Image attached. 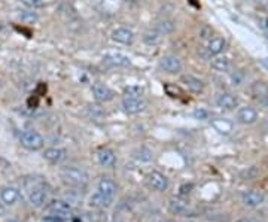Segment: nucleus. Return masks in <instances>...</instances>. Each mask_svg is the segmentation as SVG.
<instances>
[{"label": "nucleus", "instance_id": "f257e3e1", "mask_svg": "<svg viewBox=\"0 0 268 222\" xmlns=\"http://www.w3.org/2000/svg\"><path fill=\"white\" fill-rule=\"evenodd\" d=\"M60 176L63 179L64 184L70 185V186H75V188H84L88 185L89 182V176L84 168L79 167H63L60 171Z\"/></svg>", "mask_w": 268, "mask_h": 222}, {"label": "nucleus", "instance_id": "f03ea898", "mask_svg": "<svg viewBox=\"0 0 268 222\" xmlns=\"http://www.w3.org/2000/svg\"><path fill=\"white\" fill-rule=\"evenodd\" d=\"M19 142L21 145L29 151H39L45 145V139L42 137L40 133L35 130H26L19 134Z\"/></svg>", "mask_w": 268, "mask_h": 222}, {"label": "nucleus", "instance_id": "7ed1b4c3", "mask_svg": "<svg viewBox=\"0 0 268 222\" xmlns=\"http://www.w3.org/2000/svg\"><path fill=\"white\" fill-rule=\"evenodd\" d=\"M146 106H148V103L142 97H124L123 102H121V108L128 115H137L143 112Z\"/></svg>", "mask_w": 268, "mask_h": 222}, {"label": "nucleus", "instance_id": "20e7f679", "mask_svg": "<svg viewBox=\"0 0 268 222\" xmlns=\"http://www.w3.org/2000/svg\"><path fill=\"white\" fill-rule=\"evenodd\" d=\"M91 92H92V97L95 98V102H99V103H107L113 100V97H115V91L102 82L92 84Z\"/></svg>", "mask_w": 268, "mask_h": 222}, {"label": "nucleus", "instance_id": "39448f33", "mask_svg": "<svg viewBox=\"0 0 268 222\" xmlns=\"http://www.w3.org/2000/svg\"><path fill=\"white\" fill-rule=\"evenodd\" d=\"M264 202H265V195H264L261 191L249 189V191H245V192L241 194V203H243V206H245V207L256 209V207H259Z\"/></svg>", "mask_w": 268, "mask_h": 222}, {"label": "nucleus", "instance_id": "423d86ee", "mask_svg": "<svg viewBox=\"0 0 268 222\" xmlns=\"http://www.w3.org/2000/svg\"><path fill=\"white\" fill-rule=\"evenodd\" d=\"M29 200H30L32 206H35V207H42L46 203L48 194H46V191H45V188L42 186L40 182L35 181V185L29 191Z\"/></svg>", "mask_w": 268, "mask_h": 222}, {"label": "nucleus", "instance_id": "0eeeda50", "mask_svg": "<svg viewBox=\"0 0 268 222\" xmlns=\"http://www.w3.org/2000/svg\"><path fill=\"white\" fill-rule=\"evenodd\" d=\"M235 119L243 126H250L258 121V112L252 106H241L235 112Z\"/></svg>", "mask_w": 268, "mask_h": 222}, {"label": "nucleus", "instance_id": "6e6552de", "mask_svg": "<svg viewBox=\"0 0 268 222\" xmlns=\"http://www.w3.org/2000/svg\"><path fill=\"white\" fill-rule=\"evenodd\" d=\"M160 67L165 72L170 73V75H178V73L182 72V61L179 57L176 56H164L160 60Z\"/></svg>", "mask_w": 268, "mask_h": 222}, {"label": "nucleus", "instance_id": "1a4fd4ad", "mask_svg": "<svg viewBox=\"0 0 268 222\" xmlns=\"http://www.w3.org/2000/svg\"><path fill=\"white\" fill-rule=\"evenodd\" d=\"M146 182H148V185L155 189V191H160V192H164L168 189V179L160 173V171H149L148 176H146Z\"/></svg>", "mask_w": 268, "mask_h": 222}, {"label": "nucleus", "instance_id": "9d476101", "mask_svg": "<svg viewBox=\"0 0 268 222\" xmlns=\"http://www.w3.org/2000/svg\"><path fill=\"white\" fill-rule=\"evenodd\" d=\"M250 94L259 105L268 106V87L262 81H255L250 85Z\"/></svg>", "mask_w": 268, "mask_h": 222}, {"label": "nucleus", "instance_id": "9b49d317", "mask_svg": "<svg viewBox=\"0 0 268 222\" xmlns=\"http://www.w3.org/2000/svg\"><path fill=\"white\" fill-rule=\"evenodd\" d=\"M216 106L224 111H234L238 106V98L231 92H221L216 97Z\"/></svg>", "mask_w": 268, "mask_h": 222}, {"label": "nucleus", "instance_id": "f8f14e48", "mask_svg": "<svg viewBox=\"0 0 268 222\" xmlns=\"http://www.w3.org/2000/svg\"><path fill=\"white\" fill-rule=\"evenodd\" d=\"M227 48V40L222 37V36H214V37H210L209 42H207V56L210 57H216V56H221Z\"/></svg>", "mask_w": 268, "mask_h": 222}, {"label": "nucleus", "instance_id": "ddd939ff", "mask_svg": "<svg viewBox=\"0 0 268 222\" xmlns=\"http://www.w3.org/2000/svg\"><path fill=\"white\" fill-rule=\"evenodd\" d=\"M134 33L133 30L127 29V27H118L112 32V40L123 43V45H131L134 42Z\"/></svg>", "mask_w": 268, "mask_h": 222}, {"label": "nucleus", "instance_id": "4468645a", "mask_svg": "<svg viewBox=\"0 0 268 222\" xmlns=\"http://www.w3.org/2000/svg\"><path fill=\"white\" fill-rule=\"evenodd\" d=\"M105 63L113 66V67H127L131 64V60L128 56L125 54H121V53H110V54H106L103 57Z\"/></svg>", "mask_w": 268, "mask_h": 222}, {"label": "nucleus", "instance_id": "2eb2a0df", "mask_svg": "<svg viewBox=\"0 0 268 222\" xmlns=\"http://www.w3.org/2000/svg\"><path fill=\"white\" fill-rule=\"evenodd\" d=\"M97 161H99L100 166L103 167H113L115 163H116V157H115V152L109 148H102V149L97 151Z\"/></svg>", "mask_w": 268, "mask_h": 222}, {"label": "nucleus", "instance_id": "dca6fc26", "mask_svg": "<svg viewBox=\"0 0 268 222\" xmlns=\"http://www.w3.org/2000/svg\"><path fill=\"white\" fill-rule=\"evenodd\" d=\"M89 203L91 206L94 207H100V209H106V207H110L112 203H113V197H109L100 191H97L91 195V199H89Z\"/></svg>", "mask_w": 268, "mask_h": 222}, {"label": "nucleus", "instance_id": "f3484780", "mask_svg": "<svg viewBox=\"0 0 268 222\" xmlns=\"http://www.w3.org/2000/svg\"><path fill=\"white\" fill-rule=\"evenodd\" d=\"M0 199L8 206H14L19 199V191L14 186H5L0 189Z\"/></svg>", "mask_w": 268, "mask_h": 222}, {"label": "nucleus", "instance_id": "a211bd4d", "mask_svg": "<svg viewBox=\"0 0 268 222\" xmlns=\"http://www.w3.org/2000/svg\"><path fill=\"white\" fill-rule=\"evenodd\" d=\"M43 158L53 164H57L66 158V149H63V148H48L43 152Z\"/></svg>", "mask_w": 268, "mask_h": 222}, {"label": "nucleus", "instance_id": "6ab92c4d", "mask_svg": "<svg viewBox=\"0 0 268 222\" xmlns=\"http://www.w3.org/2000/svg\"><path fill=\"white\" fill-rule=\"evenodd\" d=\"M212 127L221 134H230L234 130V124L227 118H214L212 119Z\"/></svg>", "mask_w": 268, "mask_h": 222}, {"label": "nucleus", "instance_id": "aec40b11", "mask_svg": "<svg viewBox=\"0 0 268 222\" xmlns=\"http://www.w3.org/2000/svg\"><path fill=\"white\" fill-rule=\"evenodd\" d=\"M168 210L175 213V215H182V216H188L189 213V204L180 199H172L168 202Z\"/></svg>", "mask_w": 268, "mask_h": 222}, {"label": "nucleus", "instance_id": "412c9836", "mask_svg": "<svg viewBox=\"0 0 268 222\" xmlns=\"http://www.w3.org/2000/svg\"><path fill=\"white\" fill-rule=\"evenodd\" d=\"M182 82L188 87V90H191L192 92H201L204 90V82L197 78V76H194V75H183L182 76Z\"/></svg>", "mask_w": 268, "mask_h": 222}, {"label": "nucleus", "instance_id": "4be33fe9", "mask_svg": "<svg viewBox=\"0 0 268 222\" xmlns=\"http://www.w3.org/2000/svg\"><path fill=\"white\" fill-rule=\"evenodd\" d=\"M97 188H99L100 192H103V194H106L109 197H113V199H115V195L118 192V185L112 179H109V178H102L99 181V185H97Z\"/></svg>", "mask_w": 268, "mask_h": 222}, {"label": "nucleus", "instance_id": "5701e85b", "mask_svg": "<svg viewBox=\"0 0 268 222\" xmlns=\"http://www.w3.org/2000/svg\"><path fill=\"white\" fill-rule=\"evenodd\" d=\"M48 210L53 212L54 215L66 216L67 213H70L71 206H70V203H67V202H64V200H54L50 206H48Z\"/></svg>", "mask_w": 268, "mask_h": 222}, {"label": "nucleus", "instance_id": "b1692460", "mask_svg": "<svg viewBox=\"0 0 268 222\" xmlns=\"http://www.w3.org/2000/svg\"><path fill=\"white\" fill-rule=\"evenodd\" d=\"M210 67L216 72H228L231 67V60L225 56H216L210 61Z\"/></svg>", "mask_w": 268, "mask_h": 222}, {"label": "nucleus", "instance_id": "393cba45", "mask_svg": "<svg viewBox=\"0 0 268 222\" xmlns=\"http://www.w3.org/2000/svg\"><path fill=\"white\" fill-rule=\"evenodd\" d=\"M155 29L162 35V36H167V35H172L175 30H176V22L170 18H164V19H160L157 24H155Z\"/></svg>", "mask_w": 268, "mask_h": 222}, {"label": "nucleus", "instance_id": "a878e982", "mask_svg": "<svg viewBox=\"0 0 268 222\" xmlns=\"http://www.w3.org/2000/svg\"><path fill=\"white\" fill-rule=\"evenodd\" d=\"M143 42L144 43H148V45H158L161 40H162V35L154 27V29H151V30H146L144 33H143Z\"/></svg>", "mask_w": 268, "mask_h": 222}, {"label": "nucleus", "instance_id": "bb28decb", "mask_svg": "<svg viewBox=\"0 0 268 222\" xmlns=\"http://www.w3.org/2000/svg\"><path fill=\"white\" fill-rule=\"evenodd\" d=\"M133 157H134L137 161H140V163H149V161H152V158H154V152H152L151 149H148V148L142 146V148H139V149H136V151L133 152Z\"/></svg>", "mask_w": 268, "mask_h": 222}, {"label": "nucleus", "instance_id": "cd10ccee", "mask_svg": "<svg viewBox=\"0 0 268 222\" xmlns=\"http://www.w3.org/2000/svg\"><path fill=\"white\" fill-rule=\"evenodd\" d=\"M88 112H89V118L92 121H97V122H100V121H103L106 118V112L102 108H99V106L88 108Z\"/></svg>", "mask_w": 268, "mask_h": 222}, {"label": "nucleus", "instance_id": "c85d7f7f", "mask_svg": "<svg viewBox=\"0 0 268 222\" xmlns=\"http://www.w3.org/2000/svg\"><path fill=\"white\" fill-rule=\"evenodd\" d=\"M125 97H142L143 95V88L140 85H128L124 88Z\"/></svg>", "mask_w": 268, "mask_h": 222}, {"label": "nucleus", "instance_id": "c756f323", "mask_svg": "<svg viewBox=\"0 0 268 222\" xmlns=\"http://www.w3.org/2000/svg\"><path fill=\"white\" fill-rule=\"evenodd\" d=\"M231 81H232V85L234 87H238V85H241L243 84V81H245V75H243L241 72H232L231 73Z\"/></svg>", "mask_w": 268, "mask_h": 222}, {"label": "nucleus", "instance_id": "7c9ffc66", "mask_svg": "<svg viewBox=\"0 0 268 222\" xmlns=\"http://www.w3.org/2000/svg\"><path fill=\"white\" fill-rule=\"evenodd\" d=\"M192 116L196 119H198V121H206V119H209V112L206 109L198 108V109H196L192 112Z\"/></svg>", "mask_w": 268, "mask_h": 222}, {"label": "nucleus", "instance_id": "2f4dec72", "mask_svg": "<svg viewBox=\"0 0 268 222\" xmlns=\"http://www.w3.org/2000/svg\"><path fill=\"white\" fill-rule=\"evenodd\" d=\"M19 2L27 8H36L42 5V0H19Z\"/></svg>", "mask_w": 268, "mask_h": 222}, {"label": "nucleus", "instance_id": "473e14b6", "mask_svg": "<svg viewBox=\"0 0 268 222\" xmlns=\"http://www.w3.org/2000/svg\"><path fill=\"white\" fill-rule=\"evenodd\" d=\"M21 19L26 21V22H33V21L37 19V17H36V14H33V12H24V14L21 15Z\"/></svg>", "mask_w": 268, "mask_h": 222}, {"label": "nucleus", "instance_id": "72a5a7b5", "mask_svg": "<svg viewBox=\"0 0 268 222\" xmlns=\"http://www.w3.org/2000/svg\"><path fill=\"white\" fill-rule=\"evenodd\" d=\"M235 222H262V221L258 219V218H253V216H245V218H240Z\"/></svg>", "mask_w": 268, "mask_h": 222}, {"label": "nucleus", "instance_id": "f704fd0d", "mask_svg": "<svg viewBox=\"0 0 268 222\" xmlns=\"http://www.w3.org/2000/svg\"><path fill=\"white\" fill-rule=\"evenodd\" d=\"M5 215V207L2 206V203H0V216H3Z\"/></svg>", "mask_w": 268, "mask_h": 222}, {"label": "nucleus", "instance_id": "c9c22d12", "mask_svg": "<svg viewBox=\"0 0 268 222\" xmlns=\"http://www.w3.org/2000/svg\"><path fill=\"white\" fill-rule=\"evenodd\" d=\"M160 222H173V221H168V219H162V221H160Z\"/></svg>", "mask_w": 268, "mask_h": 222}]
</instances>
